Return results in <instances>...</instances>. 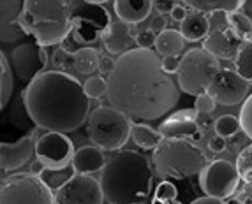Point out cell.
Segmentation results:
<instances>
[{"label": "cell", "instance_id": "1", "mask_svg": "<svg viewBox=\"0 0 252 204\" xmlns=\"http://www.w3.org/2000/svg\"><path fill=\"white\" fill-rule=\"evenodd\" d=\"M106 81L108 102L130 120H159L180 99L178 83L164 71L162 58L152 50L134 48L120 55Z\"/></svg>", "mask_w": 252, "mask_h": 204}, {"label": "cell", "instance_id": "2", "mask_svg": "<svg viewBox=\"0 0 252 204\" xmlns=\"http://www.w3.org/2000/svg\"><path fill=\"white\" fill-rule=\"evenodd\" d=\"M21 99L35 125L50 132L78 130L90 117L85 85L65 71L41 72L23 88Z\"/></svg>", "mask_w": 252, "mask_h": 204}, {"label": "cell", "instance_id": "3", "mask_svg": "<svg viewBox=\"0 0 252 204\" xmlns=\"http://www.w3.org/2000/svg\"><path fill=\"white\" fill-rule=\"evenodd\" d=\"M152 158L132 150H120L101 171L104 199L111 204H143L154 185Z\"/></svg>", "mask_w": 252, "mask_h": 204}, {"label": "cell", "instance_id": "4", "mask_svg": "<svg viewBox=\"0 0 252 204\" xmlns=\"http://www.w3.org/2000/svg\"><path fill=\"white\" fill-rule=\"evenodd\" d=\"M18 23L41 46H57L71 35L72 13L67 0H25Z\"/></svg>", "mask_w": 252, "mask_h": 204}, {"label": "cell", "instance_id": "5", "mask_svg": "<svg viewBox=\"0 0 252 204\" xmlns=\"http://www.w3.org/2000/svg\"><path fill=\"white\" fill-rule=\"evenodd\" d=\"M152 164L159 175L175 179H184L194 175H201L208 166L206 153L190 139H168L154 150Z\"/></svg>", "mask_w": 252, "mask_h": 204}, {"label": "cell", "instance_id": "6", "mask_svg": "<svg viewBox=\"0 0 252 204\" xmlns=\"http://www.w3.org/2000/svg\"><path fill=\"white\" fill-rule=\"evenodd\" d=\"M134 121L113 106H99L87 120V134L94 146L102 151H120L129 141Z\"/></svg>", "mask_w": 252, "mask_h": 204}, {"label": "cell", "instance_id": "7", "mask_svg": "<svg viewBox=\"0 0 252 204\" xmlns=\"http://www.w3.org/2000/svg\"><path fill=\"white\" fill-rule=\"evenodd\" d=\"M219 71L220 63L217 57H214L205 48H192L182 57L177 72L178 87L187 95L198 97L208 90Z\"/></svg>", "mask_w": 252, "mask_h": 204}, {"label": "cell", "instance_id": "8", "mask_svg": "<svg viewBox=\"0 0 252 204\" xmlns=\"http://www.w3.org/2000/svg\"><path fill=\"white\" fill-rule=\"evenodd\" d=\"M109 25L111 18L101 4L85 2L72 13V30L69 37L80 48H92L97 41H102Z\"/></svg>", "mask_w": 252, "mask_h": 204}, {"label": "cell", "instance_id": "9", "mask_svg": "<svg viewBox=\"0 0 252 204\" xmlns=\"http://www.w3.org/2000/svg\"><path fill=\"white\" fill-rule=\"evenodd\" d=\"M0 204H55V196L41 176H13L2 179Z\"/></svg>", "mask_w": 252, "mask_h": 204}, {"label": "cell", "instance_id": "10", "mask_svg": "<svg viewBox=\"0 0 252 204\" xmlns=\"http://www.w3.org/2000/svg\"><path fill=\"white\" fill-rule=\"evenodd\" d=\"M242 176L235 164L227 160H214L199 175V185L206 196L226 201L238 190Z\"/></svg>", "mask_w": 252, "mask_h": 204}, {"label": "cell", "instance_id": "11", "mask_svg": "<svg viewBox=\"0 0 252 204\" xmlns=\"http://www.w3.org/2000/svg\"><path fill=\"white\" fill-rule=\"evenodd\" d=\"M104 192L101 181L90 175H78L69 178L55 190V204H102Z\"/></svg>", "mask_w": 252, "mask_h": 204}, {"label": "cell", "instance_id": "12", "mask_svg": "<svg viewBox=\"0 0 252 204\" xmlns=\"http://www.w3.org/2000/svg\"><path fill=\"white\" fill-rule=\"evenodd\" d=\"M9 63L13 67L14 74L21 83L29 85L41 72H44L48 65L46 46H41L39 42H23L16 46L9 57Z\"/></svg>", "mask_w": 252, "mask_h": 204}, {"label": "cell", "instance_id": "13", "mask_svg": "<svg viewBox=\"0 0 252 204\" xmlns=\"http://www.w3.org/2000/svg\"><path fill=\"white\" fill-rule=\"evenodd\" d=\"M76 150L71 139L62 132H46L35 143V157L48 169H63L72 164Z\"/></svg>", "mask_w": 252, "mask_h": 204}, {"label": "cell", "instance_id": "14", "mask_svg": "<svg viewBox=\"0 0 252 204\" xmlns=\"http://www.w3.org/2000/svg\"><path fill=\"white\" fill-rule=\"evenodd\" d=\"M251 83L233 69H220L206 92L220 106H236L244 102L251 93Z\"/></svg>", "mask_w": 252, "mask_h": 204}, {"label": "cell", "instance_id": "15", "mask_svg": "<svg viewBox=\"0 0 252 204\" xmlns=\"http://www.w3.org/2000/svg\"><path fill=\"white\" fill-rule=\"evenodd\" d=\"M199 113L196 109H182L173 113L159 127L160 134L168 139H190L198 143L203 138V129L198 123Z\"/></svg>", "mask_w": 252, "mask_h": 204}, {"label": "cell", "instance_id": "16", "mask_svg": "<svg viewBox=\"0 0 252 204\" xmlns=\"http://www.w3.org/2000/svg\"><path fill=\"white\" fill-rule=\"evenodd\" d=\"M39 127H35L34 130H30L29 136H23L18 141L7 143L4 141L0 145V167L2 173L7 171H16L20 167H23L29 158L35 153V136H37Z\"/></svg>", "mask_w": 252, "mask_h": 204}, {"label": "cell", "instance_id": "17", "mask_svg": "<svg viewBox=\"0 0 252 204\" xmlns=\"http://www.w3.org/2000/svg\"><path fill=\"white\" fill-rule=\"evenodd\" d=\"M244 41L245 39L240 37L238 33L233 32L227 25L217 27V29L210 30V33L206 35V39L203 41V48L206 51H210L219 60H233L235 62Z\"/></svg>", "mask_w": 252, "mask_h": 204}, {"label": "cell", "instance_id": "18", "mask_svg": "<svg viewBox=\"0 0 252 204\" xmlns=\"http://www.w3.org/2000/svg\"><path fill=\"white\" fill-rule=\"evenodd\" d=\"M136 35H138V32L132 29V25L118 20L111 21L108 32L102 37V42H104V48L109 53L120 57V55L127 53V51L138 48L136 46Z\"/></svg>", "mask_w": 252, "mask_h": 204}, {"label": "cell", "instance_id": "19", "mask_svg": "<svg viewBox=\"0 0 252 204\" xmlns=\"http://www.w3.org/2000/svg\"><path fill=\"white\" fill-rule=\"evenodd\" d=\"M154 0H115V13L118 20L129 25L145 21L152 13Z\"/></svg>", "mask_w": 252, "mask_h": 204}, {"label": "cell", "instance_id": "20", "mask_svg": "<svg viewBox=\"0 0 252 204\" xmlns=\"http://www.w3.org/2000/svg\"><path fill=\"white\" fill-rule=\"evenodd\" d=\"M106 166V158L101 148L97 146H83L76 150L72 157V167L78 175H92V173L102 171Z\"/></svg>", "mask_w": 252, "mask_h": 204}, {"label": "cell", "instance_id": "21", "mask_svg": "<svg viewBox=\"0 0 252 204\" xmlns=\"http://www.w3.org/2000/svg\"><path fill=\"white\" fill-rule=\"evenodd\" d=\"M185 48V39L180 30L166 29L164 32L157 33L156 39V51L159 57H178Z\"/></svg>", "mask_w": 252, "mask_h": 204}, {"label": "cell", "instance_id": "22", "mask_svg": "<svg viewBox=\"0 0 252 204\" xmlns=\"http://www.w3.org/2000/svg\"><path fill=\"white\" fill-rule=\"evenodd\" d=\"M184 4L203 14L212 13H233L242 11L245 0H184Z\"/></svg>", "mask_w": 252, "mask_h": 204}, {"label": "cell", "instance_id": "23", "mask_svg": "<svg viewBox=\"0 0 252 204\" xmlns=\"http://www.w3.org/2000/svg\"><path fill=\"white\" fill-rule=\"evenodd\" d=\"M184 35L185 41L196 42V41H205L206 35L210 33V21L203 14H196V16H187L180 23L178 29Z\"/></svg>", "mask_w": 252, "mask_h": 204}, {"label": "cell", "instance_id": "24", "mask_svg": "<svg viewBox=\"0 0 252 204\" xmlns=\"http://www.w3.org/2000/svg\"><path fill=\"white\" fill-rule=\"evenodd\" d=\"M130 138L139 148H143V150H156L157 146L162 143L164 136L160 134L159 129H152L150 125L147 123H141V121H134L132 123V134H130Z\"/></svg>", "mask_w": 252, "mask_h": 204}, {"label": "cell", "instance_id": "25", "mask_svg": "<svg viewBox=\"0 0 252 204\" xmlns=\"http://www.w3.org/2000/svg\"><path fill=\"white\" fill-rule=\"evenodd\" d=\"M0 69H2V74H0V85H2V99H0V108L5 109L13 99L14 92V78H13V67L9 63L7 55L2 53L0 55Z\"/></svg>", "mask_w": 252, "mask_h": 204}, {"label": "cell", "instance_id": "26", "mask_svg": "<svg viewBox=\"0 0 252 204\" xmlns=\"http://www.w3.org/2000/svg\"><path fill=\"white\" fill-rule=\"evenodd\" d=\"M99 53L94 48H81L74 53V67L81 74H94L99 71Z\"/></svg>", "mask_w": 252, "mask_h": 204}, {"label": "cell", "instance_id": "27", "mask_svg": "<svg viewBox=\"0 0 252 204\" xmlns=\"http://www.w3.org/2000/svg\"><path fill=\"white\" fill-rule=\"evenodd\" d=\"M235 71L252 83V39H245L235 58Z\"/></svg>", "mask_w": 252, "mask_h": 204}, {"label": "cell", "instance_id": "28", "mask_svg": "<svg viewBox=\"0 0 252 204\" xmlns=\"http://www.w3.org/2000/svg\"><path fill=\"white\" fill-rule=\"evenodd\" d=\"M25 0H0V29L18 23Z\"/></svg>", "mask_w": 252, "mask_h": 204}, {"label": "cell", "instance_id": "29", "mask_svg": "<svg viewBox=\"0 0 252 204\" xmlns=\"http://www.w3.org/2000/svg\"><path fill=\"white\" fill-rule=\"evenodd\" d=\"M227 27L235 33H238L242 39H249L252 35V20L247 16V13L242 11H233V13H226Z\"/></svg>", "mask_w": 252, "mask_h": 204}, {"label": "cell", "instance_id": "30", "mask_svg": "<svg viewBox=\"0 0 252 204\" xmlns=\"http://www.w3.org/2000/svg\"><path fill=\"white\" fill-rule=\"evenodd\" d=\"M9 121L13 123V125H16L18 129H23V130H34L35 123L34 120L30 118L29 115V109H27L25 102H23V99L20 97V100H16L13 104V109H11V115H9Z\"/></svg>", "mask_w": 252, "mask_h": 204}, {"label": "cell", "instance_id": "31", "mask_svg": "<svg viewBox=\"0 0 252 204\" xmlns=\"http://www.w3.org/2000/svg\"><path fill=\"white\" fill-rule=\"evenodd\" d=\"M74 175H76V171L71 164V166L63 167V169H46V171L42 173L41 178L44 179V181L48 183V187L53 190V188H60L69 178H72Z\"/></svg>", "mask_w": 252, "mask_h": 204}, {"label": "cell", "instance_id": "32", "mask_svg": "<svg viewBox=\"0 0 252 204\" xmlns=\"http://www.w3.org/2000/svg\"><path fill=\"white\" fill-rule=\"evenodd\" d=\"M214 129H215V134L219 136H222L224 139L227 138H233L238 130H242L240 127V120L233 115H222L220 118H217V121L214 123Z\"/></svg>", "mask_w": 252, "mask_h": 204}, {"label": "cell", "instance_id": "33", "mask_svg": "<svg viewBox=\"0 0 252 204\" xmlns=\"http://www.w3.org/2000/svg\"><path fill=\"white\" fill-rule=\"evenodd\" d=\"M108 92V81L101 76H90L87 81H85V93L90 97V99H99L104 93Z\"/></svg>", "mask_w": 252, "mask_h": 204}, {"label": "cell", "instance_id": "34", "mask_svg": "<svg viewBox=\"0 0 252 204\" xmlns=\"http://www.w3.org/2000/svg\"><path fill=\"white\" fill-rule=\"evenodd\" d=\"M177 196H178L177 187L173 183H169V181H162V183H159V187L156 188L154 199L159 204H171L177 201Z\"/></svg>", "mask_w": 252, "mask_h": 204}, {"label": "cell", "instance_id": "35", "mask_svg": "<svg viewBox=\"0 0 252 204\" xmlns=\"http://www.w3.org/2000/svg\"><path fill=\"white\" fill-rule=\"evenodd\" d=\"M240 127L244 130V134L252 141V93L245 99L244 106L240 109Z\"/></svg>", "mask_w": 252, "mask_h": 204}, {"label": "cell", "instance_id": "36", "mask_svg": "<svg viewBox=\"0 0 252 204\" xmlns=\"http://www.w3.org/2000/svg\"><path fill=\"white\" fill-rule=\"evenodd\" d=\"M242 181L244 183L231 196V201L235 204H252V175L244 176Z\"/></svg>", "mask_w": 252, "mask_h": 204}, {"label": "cell", "instance_id": "37", "mask_svg": "<svg viewBox=\"0 0 252 204\" xmlns=\"http://www.w3.org/2000/svg\"><path fill=\"white\" fill-rule=\"evenodd\" d=\"M236 169H238L242 178L247 175H252V145H249L247 148L238 155V158H236Z\"/></svg>", "mask_w": 252, "mask_h": 204}, {"label": "cell", "instance_id": "38", "mask_svg": "<svg viewBox=\"0 0 252 204\" xmlns=\"http://www.w3.org/2000/svg\"><path fill=\"white\" fill-rule=\"evenodd\" d=\"M215 106H217V102H215L214 97H212L208 92L198 95L196 97V102H194V109H196L199 115H210V113L215 109Z\"/></svg>", "mask_w": 252, "mask_h": 204}, {"label": "cell", "instance_id": "39", "mask_svg": "<svg viewBox=\"0 0 252 204\" xmlns=\"http://www.w3.org/2000/svg\"><path fill=\"white\" fill-rule=\"evenodd\" d=\"M53 60H55V65H57V71H65V67L74 65V55H71L69 51L63 50V48L55 51Z\"/></svg>", "mask_w": 252, "mask_h": 204}, {"label": "cell", "instance_id": "40", "mask_svg": "<svg viewBox=\"0 0 252 204\" xmlns=\"http://www.w3.org/2000/svg\"><path fill=\"white\" fill-rule=\"evenodd\" d=\"M156 39H157V33L152 29L141 30L136 35V46L143 48V50H150L152 46H156Z\"/></svg>", "mask_w": 252, "mask_h": 204}, {"label": "cell", "instance_id": "41", "mask_svg": "<svg viewBox=\"0 0 252 204\" xmlns=\"http://www.w3.org/2000/svg\"><path fill=\"white\" fill-rule=\"evenodd\" d=\"M180 62H182L180 57H166V58H162V69L168 74H177Z\"/></svg>", "mask_w": 252, "mask_h": 204}, {"label": "cell", "instance_id": "42", "mask_svg": "<svg viewBox=\"0 0 252 204\" xmlns=\"http://www.w3.org/2000/svg\"><path fill=\"white\" fill-rule=\"evenodd\" d=\"M208 148H210V151H214V153H220V151L226 150V139H224L222 136L215 134V136H212V138L208 139Z\"/></svg>", "mask_w": 252, "mask_h": 204}, {"label": "cell", "instance_id": "43", "mask_svg": "<svg viewBox=\"0 0 252 204\" xmlns=\"http://www.w3.org/2000/svg\"><path fill=\"white\" fill-rule=\"evenodd\" d=\"M115 65H117V60H113L111 57H108V55H104V57L99 58V72H101V74H111Z\"/></svg>", "mask_w": 252, "mask_h": 204}, {"label": "cell", "instance_id": "44", "mask_svg": "<svg viewBox=\"0 0 252 204\" xmlns=\"http://www.w3.org/2000/svg\"><path fill=\"white\" fill-rule=\"evenodd\" d=\"M175 0H154V7L159 14H169L175 7Z\"/></svg>", "mask_w": 252, "mask_h": 204}, {"label": "cell", "instance_id": "45", "mask_svg": "<svg viewBox=\"0 0 252 204\" xmlns=\"http://www.w3.org/2000/svg\"><path fill=\"white\" fill-rule=\"evenodd\" d=\"M169 16H171V20L173 21H177V23H182V21L187 18V9L184 7V5H175L173 7V11L169 13Z\"/></svg>", "mask_w": 252, "mask_h": 204}, {"label": "cell", "instance_id": "46", "mask_svg": "<svg viewBox=\"0 0 252 204\" xmlns=\"http://www.w3.org/2000/svg\"><path fill=\"white\" fill-rule=\"evenodd\" d=\"M150 29L154 30L156 33H160V32H164V30H166V20L162 18V14H160V16H156L154 20H152Z\"/></svg>", "mask_w": 252, "mask_h": 204}, {"label": "cell", "instance_id": "47", "mask_svg": "<svg viewBox=\"0 0 252 204\" xmlns=\"http://www.w3.org/2000/svg\"><path fill=\"white\" fill-rule=\"evenodd\" d=\"M46 169H48V167L44 166V164H42L39 158L30 164V175H34V176H42V173L46 171Z\"/></svg>", "mask_w": 252, "mask_h": 204}, {"label": "cell", "instance_id": "48", "mask_svg": "<svg viewBox=\"0 0 252 204\" xmlns=\"http://www.w3.org/2000/svg\"><path fill=\"white\" fill-rule=\"evenodd\" d=\"M190 204H226V203H224V201H220V199H215V197L205 196V197H199V199L192 201Z\"/></svg>", "mask_w": 252, "mask_h": 204}, {"label": "cell", "instance_id": "49", "mask_svg": "<svg viewBox=\"0 0 252 204\" xmlns=\"http://www.w3.org/2000/svg\"><path fill=\"white\" fill-rule=\"evenodd\" d=\"M244 11L247 14H252V0H245V4H244Z\"/></svg>", "mask_w": 252, "mask_h": 204}, {"label": "cell", "instance_id": "50", "mask_svg": "<svg viewBox=\"0 0 252 204\" xmlns=\"http://www.w3.org/2000/svg\"><path fill=\"white\" fill-rule=\"evenodd\" d=\"M85 2H92V4H104L108 0H85Z\"/></svg>", "mask_w": 252, "mask_h": 204}, {"label": "cell", "instance_id": "51", "mask_svg": "<svg viewBox=\"0 0 252 204\" xmlns=\"http://www.w3.org/2000/svg\"><path fill=\"white\" fill-rule=\"evenodd\" d=\"M108 204H111V203H108Z\"/></svg>", "mask_w": 252, "mask_h": 204}]
</instances>
